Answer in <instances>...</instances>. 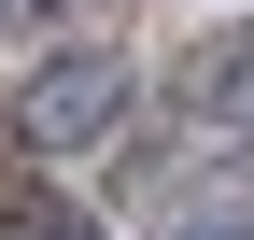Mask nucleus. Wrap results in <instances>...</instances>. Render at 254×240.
<instances>
[{
  "label": "nucleus",
  "instance_id": "1",
  "mask_svg": "<svg viewBox=\"0 0 254 240\" xmlns=\"http://www.w3.org/2000/svg\"><path fill=\"white\" fill-rule=\"evenodd\" d=\"M113 113H127V57L113 43H71V57L28 71L14 127H28V156H85V141H113Z\"/></svg>",
  "mask_w": 254,
  "mask_h": 240
},
{
  "label": "nucleus",
  "instance_id": "2",
  "mask_svg": "<svg viewBox=\"0 0 254 240\" xmlns=\"http://www.w3.org/2000/svg\"><path fill=\"white\" fill-rule=\"evenodd\" d=\"M14 240H99V226H71V212H14Z\"/></svg>",
  "mask_w": 254,
  "mask_h": 240
},
{
  "label": "nucleus",
  "instance_id": "3",
  "mask_svg": "<svg viewBox=\"0 0 254 240\" xmlns=\"http://www.w3.org/2000/svg\"><path fill=\"white\" fill-rule=\"evenodd\" d=\"M28 14H57V0H0V28H28Z\"/></svg>",
  "mask_w": 254,
  "mask_h": 240
},
{
  "label": "nucleus",
  "instance_id": "4",
  "mask_svg": "<svg viewBox=\"0 0 254 240\" xmlns=\"http://www.w3.org/2000/svg\"><path fill=\"white\" fill-rule=\"evenodd\" d=\"M184 240H254V226H184Z\"/></svg>",
  "mask_w": 254,
  "mask_h": 240
}]
</instances>
